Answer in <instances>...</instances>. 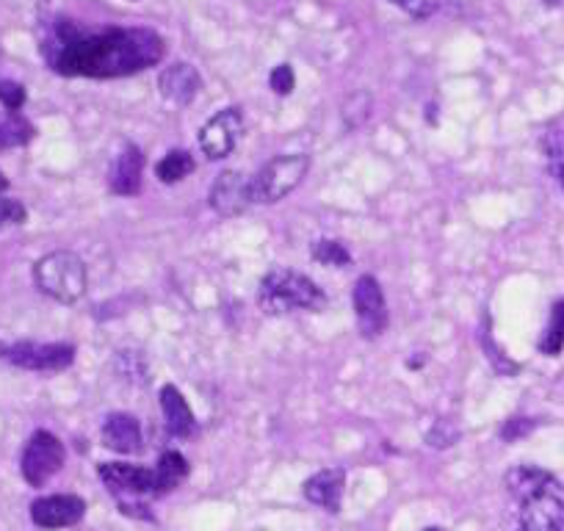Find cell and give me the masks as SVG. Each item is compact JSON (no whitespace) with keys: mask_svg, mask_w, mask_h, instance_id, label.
I'll return each instance as SVG.
<instances>
[{"mask_svg":"<svg viewBox=\"0 0 564 531\" xmlns=\"http://www.w3.org/2000/svg\"><path fill=\"white\" fill-rule=\"evenodd\" d=\"M164 53L153 29H84L67 18L51 25L42 45L47 67L67 78H124L155 67Z\"/></svg>","mask_w":564,"mask_h":531,"instance_id":"6da1fadb","label":"cell"},{"mask_svg":"<svg viewBox=\"0 0 564 531\" xmlns=\"http://www.w3.org/2000/svg\"><path fill=\"white\" fill-rule=\"evenodd\" d=\"M518 531H564V481L536 465H514L503 476Z\"/></svg>","mask_w":564,"mask_h":531,"instance_id":"7a4b0ae2","label":"cell"},{"mask_svg":"<svg viewBox=\"0 0 564 531\" xmlns=\"http://www.w3.org/2000/svg\"><path fill=\"white\" fill-rule=\"evenodd\" d=\"M258 305L265 316H282V313L296 311L322 313L327 307V294L307 274L294 272V269H271L260 280Z\"/></svg>","mask_w":564,"mask_h":531,"instance_id":"3957f363","label":"cell"},{"mask_svg":"<svg viewBox=\"0 0 564 531\" xmlns=\"http://www.w3.org/2000/svg\"><path fill=\"white\" fill-rule=\"evenodd\" d=\"M34 283L51 300L62 302V305H75L89 289V274H86V263L78 254L58 249V252L36 260Z\"/></svg>","mask_w":564,"mask_h":531,"instance_id":"277c9868","label":"cell"},{"mask_svg":"<svg viewBox=\"0 0 564 531\" xmlns=\"http://www.w3.org/2000/svg\"><path fill=\"white\" fill-rule=\"evenodd\" d=\"M311 172V159L302 153L276 155L252 177V203L274 205L289 197Z\"/></svg>","mask_w":564,"mask_h":531,"instance_id":"5b68a950","label":"cell"},{"mask_svg":"<svg viewBox=\"0 0 564 531\" xmlns=\"http://www.w3.org/2000/svg\"><path fill=\"white\" fill-rule=\"evenodd\" d=\"M0 357L25 371L56 373L73 366V344H36V340H18V344H0Z\"/></svg>","mask_w":564,"mask_h":531,"instance_id":"8992f818","label":"cell"},{"mask_svg":"<svg viewBox=\"0 0 564 531\" xmlns=\"http://www.w3.org/2000/svg\"><path fill=\"white\" fill-rule=\"evenodd\" d=\"M64 459H67L64 443L58 441L53 432L40 430L29 437V443H25L20 470H23V479L29 481L31 487H42L64 468Z\"/></svg>","mask_w":564,"mask_h":531,"instance_id":"52a82bcc","label":"cell"},{"mask_svg":"<svg viewBox=\"0 0 564 531\" xmlns=\"http://www.w3.org/2000/svg\"><path fill=\"white\" fill-rule=\"evenodd\" d=\"M97 476L119 501H139V498H159L155 487V468L128 463H102L97 465Z\"/></svg>","mask_w":564,"mask_h":531,"instance_id":"ba28073f","label":"cell"},{"mask_svg":"<svg viewBox=\"0 0 564 531\" xmlns=\"http://www.w3.org/2000/svg\"><path fill=\"white\" fill-rule=\"evenodd\" d=\"M351 302H355V318L362 338H379L390 324L388 300H384L379 280L371 274H362L351 291Z\"/></svg>","mask_w":564,"mask_h":531,"instance_id":"9c48e42d","label":"cell"},{"mask_svg":"<svg viewBox=\"0 0 564 531\" xmlns=\"http://www.w3.org/2000/svg\"><path fill=\"white\" fill-rule=\"evenodd\" d=\"M243 133V113L241 108L230 106L221 108L219 113L208 119L199 130V148L210 161H221L236 150L238 137Z\"/></svg>","mask_w":564,"mask_h":531,"instance_id":"30bf717a","label":"cell"},{"mask_svg":"<svg viewBox=\"0 0 564 531\" xmlns=\"http://www.w3.org/2000/svg\"><path fill=\"white\" fill-rule=\"evenodd\" d=\"M208 203L225 219L243 214L252 205V177H247L238 170L221 172L214 181V186H210Z\"/></svg>","mask_w":564,"mask_h":531,"instance_id":"8fae6325","label":"cell"},{"mask_svg":"<svg viewBox=\"0 0 564 531\" xmlns=\"http://www.w3.org/2000/svg\"><path fill=\"white\" fill-rule=\"evenodd\" d=\"M86 514V501L80 496H69V492H58V496L36 498L31 503V520L40 529H67V525L80 523Z\"/></svg>","mask_w":564,"mask_h":531,"instance_id":"7c38bea8","label":"cell"},{"mask_svg":"<svg viewBox=\"0 0 564 531\" xmlns=\"http://www.w3.org/2000/svg\"><path fill=\"white\" fill-rule=\"evenodd\" d=\"M159 89L164 100L175 102V106H192L203 91V78L192 64L175 62L159 75Z\"/></svg>","mask_w":564,"mask_h":531,"instance_id":"4fadbf2b","label":"cell"},{"mask_svg":"<svg viewBox=\"0 0 564 531\" xmlns=\"http://www.w3.org/2000/svg\"><path fill=\"white\" fill-rule=\"evenodd\" d=\"M141 175H144V153L135 144H128L108 172V186L119 197H135L141 192Z\"/></svg>","mask_w":564,"mask_h":531,"instance_id":"5bb4252c","label":"cell"},{"mask_svg":"<svg viewBox=\"0 0 564 531\" xmlns=\"http://www.w3.org/2000/svg\"><path fill=\"white\" fill-rule=\"evenodd\" d=\"M346 490V470L344 468H324L313 474L311 479L302 485V492L311 503L324 507L327 512H340V501H344Z\"/></svg>","mask_w":564,"mask_h":531,"instance_id":"9a60e30c","label":"cell"},{"mask_svg":"<svg viewBox=\"0 0 564 531\" xmlns=\"http://www.w3.org/2000/svg\"><path fill=\"white\" fill-rule=\"evenodd\" d=\"M102 446L117 454L141 452V424L130 413H111L102 424Z\"/></svg>","mask_w":564,"mask_h":531,"instance_id":"2e32d148","label":"cell"},{"mask_svg":"<svg viewBox=\"0 0 564 531\" xmlns=\"http://www.w3.org/2000/svg\"><path fill=\"white\" fill-rule=\"evenodd\" d=\"M161 410H164L166 430L172 437H192L197 430L192 408H188L186 395L175 388V384H164L161 388Z\"/></svg>","mask_w":564,"mask_h":531,"instance_id":"e0dca14e","label":"cell"},{"mask_svg":"<svg viewBox=\"0 0 564 531\" xmlns=\"http://www.w3.org/2000/svg\"><path fill=\"white\" fill-rule=\"evenodd\" d=\"M153 468H155V487H159V496H166V492L177 490V487L188 479L192 465H188V459L183 457L181 452H164Z\"/></svg>","mask_w":564,"mask_h":531,"instance_id":"ac0fdd59","label":"cell"},{"mask_svg":"<svg viewBox=\"0 0 564 531\" xmlns=\"http://www.w3.org/2000/svg\"><path fill=\"white\" fill-rule=\"evenodd\" d=\"M34 124L18 111H7L0 113V153L3 150H12V148H23L34 139Z\"/></svg>","mask_w":564,"mask_h":531,"instance_id":"d6986e66","label":"cell"},{"mask_svg":"<svg viewBox=\"0 0 564 531\" xmlns=\"http://www.w3.org/2000/svg\"><path fill=\"white\" fill-rule=\"evenodd\" d=\"M194 170H197V164H194V155L188 153V150H170V153L155 164V177H159L161 183H166V186H172V183L186 181Z\"/></svg>","mask_w":564,"mask_h":531,"instance_id":"ffe728a7","label":"cell"},{"mask_svg":"<svg viewBox=\"0 0 564 531\" xmlns=\"http://www.w3.org/2000/svg\"><path fill=\"white\" fill-rule=\"evenodd\" d=\"M536 349L545 357H558L564 351V300L553 302L551 318H547L545 329H542V338L536 344Z\"/></svg>","mask_w":564,"mask_h":531,"instance_id":"44dd1931","label":"cell"},{"mask_svg":"<svg viewBox=\"0 0 564 531\" xmlns=\"http://www.w3.org/2000/svg\"><path fill=\"white\" fill-rule=\"evenodd\" d=\"M313 260L324 266H335V269H344V266L351 263V252L344 241L338 238H318L313 241Z\"/></svg>","mask_w":564,"mask_h":531,"instance_id":"7402d4cb","label":"cell"},{"mask_svg":"<svg viewBox=\"0 0 564 531\" xmlns=\"http://www.w3.org/2000/svg\"><path fill=\"white\" fill-rule=\"evenodd\" d=\"M481 346H485L487 357H490L492 368H496L498 373H503V377H514V373L520 371L518 362H512V360H509V357H507V351L498 349L496 340H492V335H490V329H485V333H481Z\"/></svg>","mask_w":564,"mask_h":531,"instance_id":"603a6c76","label":"cell"},{"mask_svg":"<svg viewBox=\"0 0 564 531\" xmlns=\"http://www.w3.org/2000/svg\"><path fill=\"white\" fill-rule=\"evenodd\" d=\"M269 86H271V91H274V95L289 97L291 91H294V86H296L294 67H291V64H276V67L271 69V75H269Z\"/></svg>","mask_w":564,"mask_h":531,"instance_id":"cb8c5ba5","label":"cell"},{"mask_svg":"<svg viewBox=\"0 0 564 531\" xmlns=\"http://www.w3.org/2000/svg\"><path fill=\"white\" fill-rule=\"evenodd\" d=\"M534 430H536L534 419H523V415H514V419L503 421L501 441L503 443H518V441H523V437H529Z\"/></svg>","mask_w":564,"mask_h":531,"instance_id":"d4e9b609","label":"cell"},{"mask_svg":"<svg viewBox=\"0 0 564 531\" xmlns=\"http://www.w3.org/2000/svg\"><path fill=\"white\" fill-rule=\"evenodd\" d=\"M459 441V430L452 421H437L430 432H426V443L432 448H448Z\"/></svg>","mask_w":564,"mask_h":531,"instance_id":"484cf974","label":"cell"},{"mask_svg":"<svg viewBox=\"0 0 564 531\" xmlns=\"http://www.w3.org/2000/svg\"><path fill=\"white\" fill-rule=\"evenodd\" d=\"M390 3H395L412 20H430L441 9V0H390Z\"/></svg>","mask_w":564,"mask_h":531,"instance_id":"4316f807","label":"cell"},{"mask_svg":"<svg viewBox=\"0 0 564 531\" xmlns=\"http://www.w3.org/2000/svg\"><path fill=\"white\" fill-rule=\"evenodd\" d=\"M0 102L7 111H20L25 106V89L23 84L9 78H0Z\"/></svg>","mask_w":564,"mask_h":531,"instance_id":"83f0119b","label":"cell"},{"mask_svg":"<svg viewBox=\"0 0 564 531\" xmlns=\"http://www.w3.org/2000/svg\"><path fill=\"white\" fill-rule=\"evenodd\" d=\"M25 219H29V210H25L20 199L0 197V230L9 225H23Z\"/></svg>","mask_w":564,"mask_h":531,"instance_id":"f1b7e54d","label":"cell"},{"mask_svg":"<svg viewBox=\"0 0 564 531\" xmlns=\"http://www.w3.org/2000/svg\"><path fill=\"white\" fill-rule=\"evenodd\" d=\"M119 512L130 514V518H141V520H153V512L141 501H119Z\"/></svg>","mask_w":564,"mask_h":531,"instance_id":"f546056e","label":"cell"},{"mask_svg":"<svg viewBox=\"0 0 564 531\" xmlns=\"http://www.w3.org/2000/svg\"><path fill=\"white\" fill-rule=\"evenodd\" d=\"M551 175H553V181H556L558 186L564 188V159H553L551 161Z\"/></svg>","mask_w":564,"mask_h":531,"instance_id":"4dcf8cb0","label":"cell"},{"mask_svg":"<svg viewBox=\"0 0 564 531\" xmlns=\"http://www.w3.org/2000/svg\"><path fill=\"white\" fill-rule=\"evenodd\" d=\"M7 188H9V177L0 172V192H7Z\"/></svg>","mask_w":564,"mask_h":531,"instance_id":"1f68e13d","label":"cell"},{"mask_svg":"<svg viewBox=\"0 0 564 531\" xmlns=\"http://www.w3.org/2000/svg\"><path fill=\"white\" fill-rule=\"evenodd\" d=\"M545 7H558V3H564V0H542Z\"/></svg>","mask_w":564,"mask_h":531,"instance_id":"d6a6232c","label":"cell"},{"mask_svg":"<svg viewBox=\"0 0 564 531\" xmlns=\"http://www.w3.org/2000/svg\"><path fill=\"white\" fill-rule=\"evenodd\" d=\"M423 531H443V529H437V525H430V529H423Z\"/></svg>","mask_w":564,"mask_h":531,"instance_id":"836d02e7","label":"cell"}]
</instances>
